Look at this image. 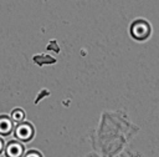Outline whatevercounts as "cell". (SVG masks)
Masks as SVG:
<instances>
[{
  "label": "cell",
  "instance_id": "cell-1",
  "mask_svg": "<svg viewBox=\"0 0 159 157\" xmlns=\"http://www.w3.org/2000/svg\"><path fill=\"white\" fill-rule=\"evenodd\" d=\"M6 153L9 157H19L21 155V146L19 143H15V142H11L7 145V148H6Z\"/></svg>",
  "mask_w": 159,
  "mask_h": 157
},
{
  "label": "cell",
  "instance_id": "cell-2",
  "mask_svg": "<svg viewBox=\"0 0 159 157\" xmlns=\"http://www.w3.org/2000/svg\"><path fill=\"white\" fill-rule=\"evenodd\" d=\"M16 133H17L19 138L27 140V138H30V136H31V127H30L29 125H21V126L17 127Z\"/></svg>",
  "mask_w": 159,
  "mask_h": 157
},
{
  "label": "cell",
  "instance_id": "cell-3",
  "mask_svg": "<svg viewBox=\"0 0 159 157\" xmlns=\"http://www.w3.org/2000/svg\"><path fill=\"white\" fill-rule=\"evenodd\" d=\"M10 130H11L10 122L7 120H5V118L0 120V133H7Z\"/></svg>",
  "mask_w": 159,
  "mask_h": 157
},
{
  "label": "cell",
  "instance_id": "cell-4",
  "mask_svg": "<svg viewBox=\"0 0 159 157\" xmlns=\"http://www.w3.org/2000/svg\"><path fill=\"white\" fill-rule=\"evenodd\" d=\"M26 157H40L39 153H35V152H30L29 155H26Z\"/></svg>",
  "mask_w": 159,
  "mask_h": 157
},
{
  "label": "cell",
  "instance_id": "cell-5",
  "mask_svg": "<svg viewBox=\"0 0 159 157\" xmlns=\"http://www.w3.org/2000/svg\"><path fill=\"white\" fill-rule=\"evenodd\" d=\"M1 148H2V145H1V141H0V151H1Z\"/></svg>",
  "mask_w": 159,
  "mask_h": 157
}]
</instances>
